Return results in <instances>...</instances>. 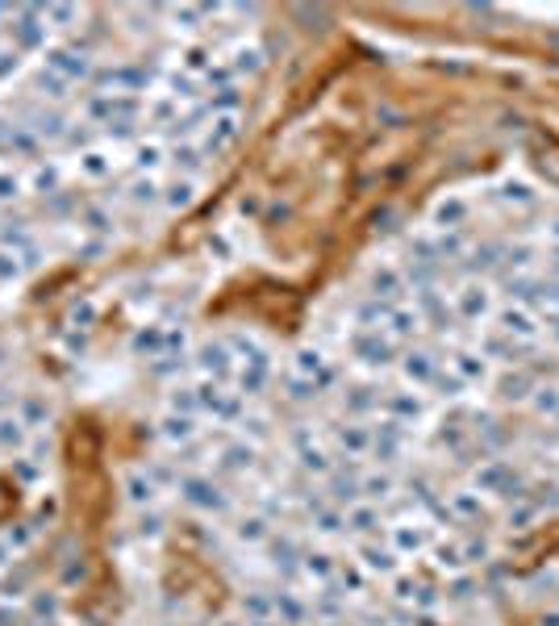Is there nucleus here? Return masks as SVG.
Listing matches in <instances>:
<instances>
[{
	"label": "nucleus",
	"mask_w": 559,
	"mask_h": 626,
	"mask_svg": "<svg viewBox=\"0 0 559 626\" xmlns=\"http://www.w3.org/2000/svg\"><path fill=\"white\" fill-rule=\"evenodd\" d=\"M42 55H46V72H50V76H59V79H67V84L92 76V55H88L83 46H76V42L46 46Z\"/></svg>",
	"instance_id": "obj_1"
},
{
	"label": "nucleus",
	"mask_w": 559,
	"mask_h": 626,
	"mask_svg": "<svg viewBox=\"0 0 559 626\" xmlns=\"http://www.w3.org/2000/svg\"><path fill=\"white\" fill-rule=\"evenodd\" d=\"M238 113H222V117H213V126L205 130V138H201V151H205V159H217L234 138H238Z\"/></svg>",
	"instance_id": "obj_2"
},
{
	"label": "nucleus",
	"mask_w": 559,
	"mask_h": 626,
	"mask_svg": "<svg viewBox=\"0 0 559 626\" xmlns=\"http://www.w3.org/2000/svg\"><path fill=\"white\" fill-rule=\"evenodd\" d=\"M42 8H25L17 13V25H13V38L21 51H46V25H42Z\"/></svg>",
	"instance_id": "obj_3"
},
{
	"label": "nucleus",
	"mask_w": 559,
	"mask_h": 626,
	"mask_svg": "<svg viewBox=\"0 0 559 626\" xmlns=\"http://www.w3.org/2000/svg\"><path fill=\"white\" fill-rule=\"evenodd\" d=\"M80 175L83 180H105V175H113V155L109 151H83L80 155Z\"/></svg>",
	"instance_id": "obj_4"
},
{
	"label": "nucleus",
	"mask_w": 559,
	"mask_h": 626,
	"mask_svg": "<svg viewBox=\"0 0 559 626\" xmlns=\"http://www.w3.org/2000/svg\"><path fill=\"white\" fill-rule=\"evenodd\" d=\"M171 163H175V171H184V180H192V175L205 167V151L192 147V142H180V147L171 151Z\"/></svg>",
	"instance_id": "obj_5"
},
{
	"label": "nucleus",
	"mask_w": 559,
	"mask_h": 626,
	"mask_svg": "<svg viewBox=\"0 0 559 626\" xmlns=\"http://www.w3.org/2000/svg\"><path fill=\"white\" fill-rule=\"evenodd\" d=\"M242 96H246V92H242L238 84H230V88H217V92L209 96V105H205V109H209L213 117H222V113H238V109H242Z\"/></svg>",
	"instance_id": "obj_6"
},
{
	"label": "nucleus",
	"mask_w": 559,
	"mask_h": 626,
	"mask_svg": "<svg viewBox=\"0 0 559 626\" xmlns=\"http://www.w3.org/2000/svg\"><path fill=\"white\" fill-rule=\"evenodd\" d=\"M196 201V184L192 180H175L171 188H163V205L171 209V213H180V209H188Z\"/></svg>",
	"instance_id": "obj_7"
},
{
	"label": "nucleus",
	"mask_w": 559,
	"mask_h": 626,
	"mask_svg": "<svg viewBox=\"0 0 559 626\" xmlns=\"http://www.w3.org/2000/svg\"><path fill=\"white\" fill-rule=\"evenodd\" d=\"M464 218H468V205H464L459 197H447V201L434 209V222H438L443 230H459V226H464Z\"/></svg>",
	"instance_id": "obj_8"
},
{
	"label": "nucleus",
	"mask_w": 559,
	"mask_h": 626,
	"mask_svg": "<svg viewBox=\"0 0 559 626\" xmlns=\"http://www.w3.org/2000/svg\"><path fill=\"white\" fill-rule=\"evenodd\" d=\"M263 67V51L259 46H234V55H230V72L234 76H255Z\"/></svg>",
	"instance_id": "obj_9"
},
{
	"label": "nucleus",
	"mask_w": 559,
	"mask_h": 626,
	"mask_svg": "<svg viewBox=\"0 0 559 626\" xmlns=\"http://www.w3.org/2000/svg\"><path fill=\"white\" fill-rule=\"evenodd\" d=\"M126 192H130L134 205H155V201H163V188L155 184V175H134Z\"/></svg>",
	"instance_id": "obj_10"
},
{
	"label": "nucleus",
	"mask_w": 559,
	"mask_h": 626,
	"mask_svg": "<svg viewBox=\"0 0 559 626\" xmlns=\"http://www.w3.org/2000/svg\"><path fill=\"white\" fill-rule=\"evenodd\" d=\"M159 163H163V147H159V142H142V147L134 151V167H138V175H151Z\"/></svg>",
	"instance_id": "obj_11"
},
{
	"label": "nucleus",
	"mask_w": 559,
	"mask_h": 626,
	"mask_svg": "<svg viewBox=\"0 0 559 626\" xmlns=\"http://www.w3.org/2000/svg\"><path fill=\"white\" fill-rule=\"evenodd\" d=\"M175 109H180V100H175V96H163V100H155V105L147 109V117H151V121H159V126H175V121H180V113H175Z\"/></svg>",
	"instance_id": "obj_12"
},
{
	"label": "nucleus",
	"mask_w": 559,
	"mask_h": 626,
	"mask_svg": "<svg viewBox=\"0 0 559 626\" xmlns=\"http://www.w3.org/2000/svg\"><path fill=\"white\" fill-rule=\"evenodd\" d=\"M213 67V55L205 51V46H188L184 51V72H192V76H205Z\"/></svg>",
	"instance_id": "obj_13"
},
{
	"label": "nucleus",
	"mask_w": 559,
	"mask_h": 626,
	"mask_svg": "<svg viewBox=\"0 0 559 626\" xmlns=\"http://www.w3.org/2000/svg\"><path fill=\"white\" fill-rule=\"evenodd\" d=\"M213 8L209 4H184V8H171V21H180V29H192L201 17H209Z\"/></svg>",
	"instance_id": "obj_14"
},
{
	"label": "nucleus",
	"mask_w": 559,
	"mask_h": 626,
	"mask_svg": "<svg viewBox=\"0 0 559 626\" xmlns=\"http://www.w3.org/2000/svg\"><path fill=\"white\" fill-rule=\"evenodd\" d=\"M501 197L513 201V205H530V201H534V188H530L526 180H509V184L501 188Z\"/></svg>",
	"instance_id": "obj_15"
},
{
	"label": "nucleus",
	"mask_w": 559,
	"mask_h": 626,
	"mask_svg": "<svg viewBox=\"0 0 559 626\" xmlns=\"http://www.w3.org/2000/svg\"><path fill=\"white\" fill-rule=\"evenodd\" d=\"M205 84L217 92V88H230L234 84V72H230V63H213L209 72H205Z\"/></svg>",
	"instance_id": "obj_16"
},
{
	"label": "nucleus",
	"mask_w": 559,
	"mask_h": 626,
	"mask_svg": "<svg viewBox=\"0 0 559 626\" xmlns=\"http://www.w3.org/2000/svg\"><path fill=\"white\" fill-rule=\"evenodd\" d=\"M38 88H42V96H50V100H63L72 84H67V79H59V76H46V72H42V79H38Z\"/></svg>",
	"instance_id": "obj_17"
},
{
	"label": "nucleus",
	"mask_w": 559,
	"mask_h": 626,
	"mask_svg": "<svg viewBox=\"0 0 559 626\" xmlns=\"http://www.w3.org/2000/svg\"><path fill=\"white\" fill-rule=\"evenodd\" d=\"M21 188H25V184H21V175L0 167V201H13V197H21Z\"/></svg>",
	"instance_id": "obj_18"
},
{
	"label": "nucleus",
	"mask_w": 559,
	"mask_h": 626,
	"mask_svg": "<svg viewBox=\"0 0 559 626\" xmlns=\"http://www.w3.org/2000/svg\"><path fill=\"white\" fill-rule=\"evenodd\" d=\"M501 321H505V330H509V334H534V321H530L526 313H518V309H509Z\"/></svg>",
	"instance_id": "obj_19"
},
{
	"label": "nucleus",
	"mask_w": 559,
	"mask_h": 626,
	"mask_svg": "<svg viewBox=\"0 0 559 626\" xmlns=\"http://www.w3.org/2000/svg\"><path fill=\"white\" fill-rule=\"evenodd\" d=\"M459 305H464V313H472V317H476V313H484V305H488V297H484L480 288H468V293L459 297Z\"/></svg>",
	"instance_id": "obj_20"
},
{
	"label": "nucleus",
	"mask_w": 559,
	"mask_h": 626,
	"mask_svg": "<svg viewBox=\"0 0 559 626\" xmlns=\"http://www.w3.org/2000/svg\"><path fill=\"white\" fill-rule=\"evenodd\" d=\"M80 222L88 226V230H109V226H113V218H109V213H100V209H83Z\"/></svg>",
	"instance_id": "obj_21"
},
{
	"label": "nucleus",
	"mask_w": 559,
	"mask_h": 626,
	"mask_svg": "<svg viewBox=\"0 0 559 626\" xmlns=\"http://www.w3.org/2000/svg\"><path fill=\"white\" fill-rule=\"evenodd\" d=\"M397 288H400L397 272H393V267H380V272H376V293H397Z\"/></svg>",
	"instance_id": "obj_22"
},
{
	"label": "nucleus",
	"mask_w": 559,
	"mask_h": 626,
	"mask_svg": "<svg viewBox=\"0 0 559 626\" xmlns=\"http://www.w3.org/2000/svg\"><path fill=\"white\" fill-rule=\"evenodd\" d=\"M434 251H438V255H464V238L459 234H443Z\"/></svg>",
	"instance_id": "obj_23"
},
{
	"label": "nucleus",
	"mask_w": 559,
	"mask_h": 626,
	"mask_svg": "<svg viewBox=\"0 0 559 626\" xmlns=\"http://www.w3.org/2000/svg\"><path fill=\"white\" fill-rule=\"evenodd\" d=\"M405 372H409V376H417V380H426V376H430V364H426V355H409Z\"/></svg>",
	"instance_id": "obj_24"
},
{
	"label": "nucleus",
	"mask_w": 559,
	"mask_h": 626,
	"mask_svg": "<svg viewBox=\"0 0 559 626\" xmlns=\"http://www.w3.org/2000/svg\"><path fill=\"white\" fill-rule=\"evenodd\" d=\"M17 72V51H8V46H0V79L13 76Z\"/></svg>",
	"instance_id": "obj_25"
},
{
	"label": "nucleus",
	"mask_w": 559,
	"mask_h": 626,
	"mask_svg": "<svg viewBox=\"0 0 559 626\" xmlns=\"http://www.w3.org/2000/svg\"><path fill=\"white\" fill-rule=\"evenodd\" d=\"M205 368H217L222 372L226 368V351L222 347H205Z\"/></svg>",
	"instance_id": "obj_26"
},
{
	"label": "nucleus",
	"mask_w": 559,
	"mask_h": 626,
	"mask_svg": "<svg viewBox=\"0 0 559 626\" xmlns=\"http://www.w3.org/2000/svg\"><path fill=\"white\" fill-rule=\"evenodd\" d=\"M459 368H464L468 376H484V364H480L476 355H459Z\"/></svg>",
	"instance_id": "obj_27"
},
{
	"label": "nucleus",
	"mask_w": 559,
	"mask_h": 626,
	"mask_svg": "<svg viewBox=\"0 0 559 626\" xmlns=\"http://www.w3.org/2000/svg\"><path fill=\"white\" fill-rule=\"evenodd\" d=\"M393 321H397V330H400V334L417 330V317H413V313H393Z\"/></svg>",
	"instance_id": "obj_28"
},
{
	"label": "nucleus",
	"mask_w": 559,
	"mask_h": 626,
	"mask_svg": "<svg viewBox=\"0 0 559 626\" xmlns=\"http://www.w3.org/2000/svg\"><path fill=\"white\" fill-rule=\"evenodd\" d=\"M0 276H17V255H0Z\"/></svg>",
	"instance_id": "obj_29"
},
{
	"label": "nucleus",
	"mask_w": 559,
	"mask_h": 626,
	"mask_svg": "<svg viewBox=\"0 0 559 626\" xmlns=\"http://www.w3.org/2000/svg\"><path fill=\"white\" fill-rule=\"evenodd\" d=\"M526 259H530V251H526V246H518V251H509V263H513V267H526Z\"/></svg>",
	"instance_id": "obj_30"
},
{
	"label": "nucleus",
	"mask_w": 559,
	"mask_h": 626,
	"mask_svg": "<svg viewBox=\"0 0 559 626\" xmlns=\"http://www.w3.org/2000/svg\"><path fill=\"white\" fill-rule=\"evenodd\" d=\"M539 405H543V409H559V397L547 389V397H539Z\"/></svg>",
	"instance_id": "obj_31"
},
{
	"label": "nucleus",
	"mask_w": 559,
	"mask_h": 626,
	"mask_svg": "<svg viewBox=\"0 0 559 626\" xmlns=\"http://www.w3.org/2000/svg\"><path fill=\"white\" fill-rule=\"evenodd\" d=\"M551 234H555V238H559V222H555V226H551Z\"/></svg>",
	"instance_id": "obj_32"
},
{
	"label": "nucleus",
	"mask_w": 559,
	"mask_h": 626,
	"mask_svg": "<svg viewBox=\"0 0 559 626\" xmlns=\"http://www.w3.org/2000/svg\"><path fill=\"white\" fill-rule=\"evenodd\" d=\"M555 338H559V326H555Z\"/></svg>",
	"instance_id": "obj_33"
}]
</instances>
